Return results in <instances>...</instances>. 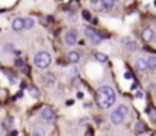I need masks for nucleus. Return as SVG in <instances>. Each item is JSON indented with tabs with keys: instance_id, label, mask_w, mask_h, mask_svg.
<instances>
[{
	"instance_id": "obj_22",
	"label": "nucleus",
	"mask_w": 156,
	"mask_h": 136,
	"mask_svg": "<svg viewBox=\"0 0 156 136\" xmlns=\"http://www.w3.org/2000/svg\"><path fill=\"white\" fill-rule=\"evenodd\" d=\"M135 97H136V98H143V97H144V94H143V91H136V92H135Z\"/></svg>"
},
{
	"instance_id": "obj_3",
	"label": "nucleus",
	"mask_w": 156,
	"mask_h": 136,
	"mask_svg": "<svg viewBox=\"0 0 156 136\" xmlns=\"http://www.w3.org/2000/svg\"><path fill=\"white\" fill-rule=\"evenodd\" d=\"M50 61H52V58H50V54L47 51H40L34 58V62H35V65L38 68H47L50 65Z\"/></svg>"
},
{
	"instance_id": "obj_4",
	"label": "nucleus",
	"mask_w": 156,
	"mask_h": 136,
	"mask_svg": "<svg viewBox=\"0 0 156 136\" xmlns=\"http://www.w3.org/2000/svg\"><path fill=\"white\" fill-rule=\"evenodd\" d=\"M85 35L93 41V44H100V41H102L100 33H97L96 30H93V29H90V27H85Z\"/></svg>"
},
{
	"instance_id": "obj_5",
	"label": "nucleus",
	"mask_w": 156,
	"mask_h": 136,
	"mask_svg": "<svg viewBox=\"0 0 156 136\" xmlns=\"http://www.w3.org/2000/svg\"><path fill=\"white\" fill-rule=\"evenodd\" d=\"M64 41L67 45H74L76 41H77V32L76 30H68L64 37Z\"/></svg>"
},
{
	"instance_id": "obj_9",
	"label": "nucleus",
	"mask_w": 156,
	"mask_h": 136,
	"mask_svg": "<svg viewBox=\"0 0 156 136\" xmlns=\"http://www.w3.org/2000/svg\"><path fill=\"white\" fill-rule=\"evenodd\" d=\"M12 29H14L15 32L23 30V29H24V18H15V20L12 21Z\"/></svg>"
},
{
	"instance_id": "obj_16",
	"label": "nucleus",
	"mask_w": 156,
	"mask_h": 136,
	"mask_svg": "<svg viewBox=\"0 0 156 136\" xmlns=\"http://www.w3.org/2000/svg\"><path fill=\"white\" fill-rule=\"evenodd\" d=\"M96 61H99V62H106V61H108V56L103 54V53H96Z\"/></svg>"
},
{
	"instance_id": "obj_29",
	"label": "nucleus",
	"mask_w": 156,
	"mask_h": 136,
	"mask_svg": "<svg viewBox=\"0 0 156 136\" xmlns=\"http://www.w3.org/2000/svg\"><path fill=\"white\" fill-rule=\"evenodd\" d=\"M6 50H8V51H9V50H12V45L8 44V45H6Z\"/></svg>"
},
{
	"instance_id": "obj_10",
	"label": "nucleus",
	"mask_w": 156,
	"mask_h": 136,
	"mask_svg": "<svg viewBox=\"0 0 156 136\" xmlns=\"http://www.w3.org/2000/svg\"><path fill=\"white\" fill-rule=\"evenodd\" d=\"M3 129L12 132V129H14V118L12 117H8V118L3 120Z\"/></svg>"
},
{
	"instance_id": "obj_8",
	"label": "nucleus",
	"mask_w": 156,
	"mask_h": 136,
	"mask_svg": "<svg viewBox=\"0 0 156 136\" xmlns=\"http://www.w3.org/2000/svg\"><path fill=\"white\" fill-rule=\"evenodd\" d=\"M93 5L100 6V9H111V8H114L115 2H111V0H102V2H93Z\"/></svg>"
},
{
	"instance_id": "obj_6",
	"label": "nucleus",
	"mask_w": 156,
	"mask_h": 136,
	"mask_svg": "<svg viewBox=\"0 0 156 136\" xmlns=\"http://www.w3.org/2000/svg\"><path fill=\"white\" fill-rule=\"evenodd\" d=\"M41 117H43L44 121L52 123L53 120H55V112L52 110V107H44V109L41 110Z\"/></svg>"
},
{
	"instance_id": "obj_30",
	"label": "nucleus",
	"mask_w": 156,
	"mask_h": 136,
	"mask_svg": "<svg viewBox=\"0 0 156 136\" xmlns=\"http://www.w3.org/2000/svg\"><path fill=\"white\" fill-rule=\"evenodd\" d=\"M138 136H150V135H149V133L146 132V133H141V135H138Z\"/></svg>"
},
{
	"instance_id": "obj_7",
	"label": "nucleus",
	"mask_w": 156,
	"mask_h": 136,
	"mask_svg": "<svg viewBox=\"0 0 156 136\" xmlns=\"http://www.w3.org/2000/svg\"><path fill=\"white\" fill-rule=\"evenodd\" d=\"M153 38H155V32H153L150 27H147V29H144V30H143V40H144L146 43L153 41Z\"/></svg>"
},
{
	"instance_id": "obj_12",
	"label": "nucleus",
	"mask_w": 156,
	"mask_h": 136,
	"mask_svg": "<svg viewBox=\"0 0 156 136\" xmlns=\"http://www.w3.org/2000/svg\"><path fill=\"white\" fill-rule=\"evenodd\" d=\"M79 61H80V54H79V53L71 51V53L68 54V62H71V64H77Z\"/></svg>"
},
{
	"instance_id": "obj_15",
	"label": "nucleus",
	"mask_w": 156,
	"mask_h": 136,
	"mask_svg": "<svg viewBox=\"0 0 156 136\" xmlns=\"http://www.w3.org/2000/svg\"><path fill=\"white\" fill-rule=\"evenodd\" d=\"M146 113L150 115V120H152V121H156V110L153 109V107H150V106L146 107Z\"/></svg>"
},
{
	"instance_id": "obj_24",
	"label": "nucleus",
	"mask_w": 156,
	"mask_h": 136,
	"mask_svg": "<svg viewBox=\"0 0 156 136\" xmlns=\"http://www.w3.org/2000/svg\"><path fill=\"white\" fill-rule=\"evenodd\" d=\"M124 79H132V73L130 71H126L124 73Z\"/></svg>"
},
{
	"instance_id": "obj_25",
	"label": "nucleus",
	"mask_w": 156,
	"mask_h": 136,
	"mask_svg": "<svg viewBox=\"0 0 156 136\" xmlns=\"http://www.w3.org/2000/svg\"><path fill=\"white\" fill-rule=\"evenodd\" d=\"M9 136H18V132L17 130H12V132H9Z\"/></svg>"
},
{
	"instance_id": "obj_14",
	"label": "nucleus",
	"mask_w": 156,
	"mask_h": 136,
	"mask_svg": "<svg viewBox=\"0 0 156 136\" xmlns=\"http://www.w3.org/2000/svg\"><path fill=\"white\" fill-rule=\"evenodd\" d=\"M146 61H147V67H149L150 70H155L156 68V56H149Z\"/></svg>"
},
{
	"instance_id": "obj_28",
	"label": "nucleus",
	"mask_w": 156,
	"mask_h": 136,
	"mask_svg": "<svg viewBox=\"0 0 156 136\" xmlns=\"http://www.w3.org/2000/svg\"><path fill=\"white\" fill-rule=\"evenodd\" d=\"M85 136H93V132H91V130H90V129H88V132H87V133H85Z\"/></svg>"
},
{
	"instance_id": "obj_20",
	"label": "nucleus",
	"mask_w": 156,
	"mask_h": 136,
	"mask_svg": "<svg viewBox=\"0 0 156 136\" xmlns=\"http://www.w3.org/2000/svg\"><path fill=\"white\" fill-rule=\"evenodd\" d=\"M82 17H83L85 20L90 21V20H91V14H90V11H83V12H82Z\"/></svg>"
},
{
	"instance_id": "obj_26",
	"label": "nucleus",
	"mask_w": 156,
	"mask_h": 136,
	"mask_svg": "<svg viewBox=\"0 0 156 136\" xmlns=\"http://www.w3.org/2000/svg\"><path fill=\"white\" fill-rule=\"evenodd\" d=\"M21 71H23L24 74H26V73H29V67H23V68H21Z\"/></svg>"
},
{
	"instance_id": "obj_13",
	"label": "nucleus",
	"mask_w": 156,
	"mask_h": 136,
	"mask_svg": "<svg viewBox=\"0 0 156 136\" xmlns=\"http://www.w3.org/2000/svg\"><path fill=\"white\" fill-rule=\"evenodd\" d=\"M135 130H136V133H138V135L146 133V124H144V123H141V121H138V123L135 124Z\"/></svg>"
},
{
	"instance_id": "obj_11",
	"label": "nucleus",
	"mask_w": 156,
	"mask_h": 136,
	"mask_svg": "<svg viewBox=\"0 0 156 136\" xmlns=\"http://www.w3.org/2000/svg\"><path fill=\"white\" fill-rule=\"evenodd\" d=\"M135 67H136L140 71H144V70H147V68H149V67H147V61H144V59H136Z\"/></svg>"
},
{
	"instance_id": "obj_19",
	"label": "nucleus",
	"mask_w": 156,
	"mask_h": 136,
	"mask_svg": "<svg viewBox=\"0 0 156 136\" xmlns=\"http://www.w3.org/2000/svg\"><path fill=\"white\" fill-rule=\"evenodd\" d=\"M5 73H6V76H8V77H9V82H11V83H12V85H14V83H15V80H17V79H15V77H14V76H12V73H11V71H8V70H6V71H5Z\"/></svg>"
},
{
	"instance_id": "obj_27",
	"label": "nucleus",
	"mask_w": 156,
	"mask_h": 136,
	"mask_svg": "<svg viewBox=\"0 0 156 136\" xmlns=\"http://www.w3.org/2000/svg\"><path fill=\"white\" fill-rule=\"evenodd\" d=\"M71 74H73V76H77V74H79V70H77V68H74V70L71 71Z\"/></svg>"
},
{
	"instance_id": "obj_21",
	"label": "nucleus",
	"mask_w": 156,
	"mask_h": 136,
	"mask_svg": "<svg viewBox=\"0 0 156 136\" xmlns=\"http://www.w3.org/2000/svg\"><path fill=\"white\" fill-rule=\"evenodd\" d=\"M15 67H20V68H23V67H26V65H24V62H23L21 59H15Z\"/></svg>"
},
{
	"instance_id": "obj_1",
	"label": "nucleus",
	"mask_w": 156,
	"mask_h": 136,
	"mask_svg": "<svg viewBox=\"0 0 156 136\" xmlns=\"http://www.w3.org/2000/svg\"><path fill=\"white\" fill-rule=\"evenodd\" d=\"M115 91L112 89L111 86H102L99 92H97V103L100 107L103 109H108L111 107L114 103H115Z\"/></svg>"
},
{
	"instance_id": "obj_23",
	"label": "nucleus",
	"mask_w": 156,
	"mask_h": 136,
	"mask_svg": "<svg viewBox=\"0 0 156 136\" xmlns=\"http://www.w3.org/2000/svg\"><path fill=\"white\" fill-rule=\"evenodd\" d=\"M34 136H44V135H43V132H41L40 129H35V132H34Z\"/></svg>"
},
{
	"instance_id": "obj_2",
	"label": "nucleus",
	"mask_w": 156,
	"mask_h": 136,
	"mask_svg": "<svg viewBox=\"0 0 156 136\" xmlns=\"http://www.w3.org/2000/svg\"><path fill=\"white\" fill-rule=\"evenodd\" d=\"M127 106L126 104H120L114 112H112V115H111V121H112V124H121L123 121H124V118H126V115H127Z\"/></svg>"
},
{
	"instance_id": "obj_17",
	"label": "nucleus",
	"mask_w": 156,
	"mask_h": 136,
	"mask_svg": "<svg viewBox=\"0 0 156 136\" xmlns=\"http://www.w3.org/2000/svg\"><path fill=\"white\" fill-rule=\"evenodd\" d=\"M34 26V20L32 18H24V29H30Z\"/></svg>"
},
{
	"instance_id": "obj_18",
	"label": "nucleus",
	"mask_w": 156,
	"mask_h": 136,
	"mask_svg": "<svg viewBox=\"0 0 156 136\" xmlns=\"http://www.w3.org/2000/svg\"><path fill=\"white\" fill-rule=\"evenodd\" d=\"M27 89L30 91V94H32V97H35V98H37V97L40 95V92H38V89H37V88H34V86H27Z\"/></svg>"
}]
</instances>
